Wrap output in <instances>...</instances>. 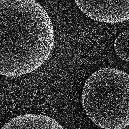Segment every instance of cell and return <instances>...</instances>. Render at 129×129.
<instances>
[{"label":"cell","mask_w":129,"mask_h":129,"mask_svg":"<svg viewBox=\"0 0 129 129\" xmlns=\"http://www.w3.org/2000/svg\"><path fill=\"white\" fill-rule=\"evenodd\" d=\"M116 54L122 60L129 61V30L120 33L114 41Z\"/></svg>","instance_id":"5b68a950"},{"label":"cell","mask_w":129,"mask_h":129,"mask_svg":"<svg viewBox=\"0 0 129 129\" xmlns=\"http://www.w3.org/2000/svg\"><path fill=\"white\" fill-rule=\"evenodd\" d=\"M79 9L93 21L115 24L129 20V0H74Z\"/></svg>","instance_id":"3957f363"},{"label":"cell","mask_w":129,"mask_h":129,"mask_svg":"<svg viewBox=\"0 0 129 129\" xmlns=\"http://www.w3.org/2000/svg\"><path fill=\"white\" fill-rule=\"evenodd\" d=\"M63 128L53 118L45 115L26 114L11 119L2 128Z\"/></svg>","instance_id":"277c9868"},{"label":"cell","mask_w":129,"mask_h":129,"mask_svg":"<svg viewBox=\"0 0 129 129\" xmlns=\"http://www.w3.org/2000/svg\"><path fill=\"white\" fill-rule=\"evenodd\" d=\"M50 17L35 0H0V75L20 77L38 69L54 47Z\"/></svg>","instance_id":"6da1fadb"},{"label":"cell","mask_w":129,"mask_h":129,"mask_svg":"<svg viewBox=\"0 0 129 129\" xmlns=\"http://www.w3.org/2000/svg\"><path fill=\"white\" fill-rule=\"evenodd\" d=\"M69 0H60L59 3V7L61 10H64L69 6Z\"/></svg>","instance_id":"8992f818"},{"label":"cell","mask_w":129,"mask_h":129,"mask_svg":"<svg viewBox=\"0 0 129 129\" xmlns=\"http://www.w3.org/2000/svg\"><path fill=\"white\" fill-rule=\"evenodd\" d=\"M81 103L88 118L103 128L129 126V74L116 68H104L86 80Z\"/></svg>","instance_id":"7a4b0ae2"}]
</instances>
